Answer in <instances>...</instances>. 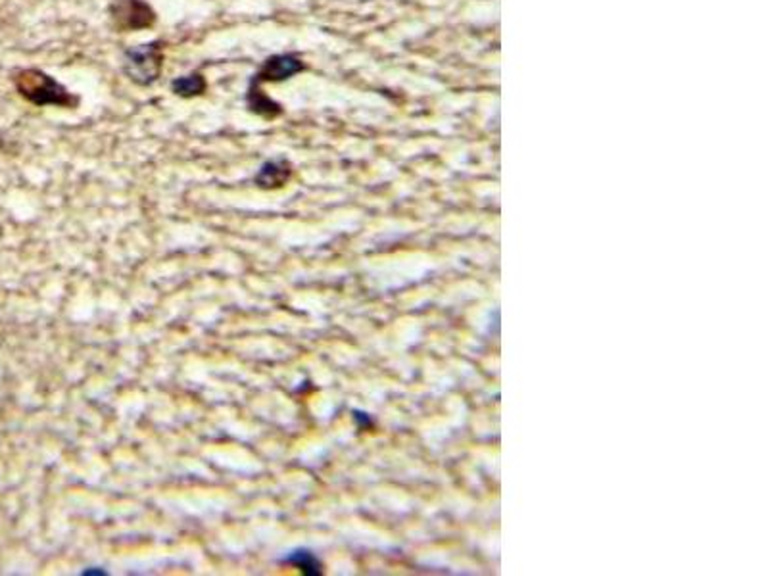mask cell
I'll use <instances>...</instances> for the list:
<instances>
[{
    "label": "cell",
    "instance_id": "obj_4",
    "mask_svg": "<svg viewBox=\"0 0 768 576\" xmlns=\"http://www.w3.org/2000/svg\"><path fill=\"white\" fill-rule=\"evenodd\" d=\"M308 69L300 52H279L272 54L255 69L248 83L254 85H267V83H284L296 75L304 74Z\"/></svg>",
    "mask_w": 768,
    "mask_h": 576
},
{
    "label": "cell",
    "instance_id": "obj_9",
    "mask_svg": "<svg viewBox=\"0 0 768 576\" xmlns=\"http://www.w3.org/2000/svg\"><path fill=\"white\" fill-rule=\"evenodd\" d=\"M83 574L85 576H93V574H96V576H103V574H106L103 569H87V571H83Z\"/></svg>",
    "mask_w": 768,
    "mask_h": 576
},
{
    "label": "cell",
    "instance_id": "obj_2",
    "mask_svg": "<svg viewBox=\"0 0 768 576\" xmlns=\"http://www.w3.org/2000/svg\"><path fill=\"white\" fill-rule=\"evenodd\" d=\"M165 64V40L154 39L123 50L121 72L137 87H152L160 79Z\"/></svg>",
    "mask_w": 768,
    "mask_h": 576
},
{
    "label": "cell",
    "instance_id": "obj_7",
    "mask_svg": "<svg viewBox=\"0 0 768 576\" xmlns=\"http://www.w3.org/2000/svg\"><path fill=\"white\" fill-rule=\"evenodd\" d=\"M169 89H172V93L175 96L189 101V98H198V96L206 94L208 79L202 72H191L187 75L175 77L172 83H169Z\"/></svg>",
    "mask_w": 768,
    "mask_h": 576
},
{
    "label": "cell",
    "instance_id": "obj_3",
    "mask_svg": "<svg viewBox=\"0 0 768 576\" xmlns=\"http://www.w3.org/2000/svg\"><path fill=\"white\" fill-rule=\"evenodd\" d=\"M108 16L113 31H145L158 22V13L147 0H110Z\"/></svg>",
    "mask_w": 768,
    "mask_h": 576
},
{
    "label": "cell",
    "instance_id": "obj_8",
    "mask_svg": "<svg viewBox=\"0 0 768 576\" xmlns=\"http://www.w3.org/2000/svg\"><path fill=\"white\" fill-rule=\"evenodd\" d=\"M284 563L296 567L298 571H302L308 576H316V574L323 572L321 571L323 569L321 567V561L317 559L316 554H311L309 550H296V552H292L287 559H284Z\"/></svg>",
    "mask_w": 768,
    "mask_h": 576
},
{
    "label": "cell",
    "instance_id": "obj_5",
    "mask_svg": "<svg viewBox=\"0 0 768 576\" xmlns=\"http://www.w3.org/2000/svg\"><path fill=\"white\" fill-rule=\"evenodd\" d=\"M290 179H292V164L282 156L263 162L260 165L258 173L254 175V182L263 191L282 189Z\"/></svg>",
    "mask_w": 768,
    "mask_h": 576
},
{
    "label": "cell",
    "instance_id": "obj_6",
    "mask_svg": "<svg viewBox=\"0 0 768 576\" xmlns=\"http://www.w3.org/2000/svg\"><path fill=\"white\" fill-rule=\"evenodd\" d=\"M245 104L250 114L258 116L262 120H277L284 114V108L281 106V102H277L275 98L269 96L263 87L254 85V83H248L246 89V96H245Z\"/></svg>",
    "mask_w": 768,
    "mask_h": 576
},
{
    "label": "cell",
    "instance_id": "obj_1",
    "mask_svg": "<svg viewBox=\"0 0 768 576\" xmlns=\"http://www.w3.org/2000/svg\"><path fill=\"white\" fill-rule=\"evenodd\" d=\"M13 87H16L18 94L23 98L25 102L33 106H56V108H66V110H76L81 104V98L71 93L66 85L42 72L39 67H23L18 69L12 77Z\"/></svg>",
    "mask_w": 768,
    "mask_h": 576
}]
</instances>
